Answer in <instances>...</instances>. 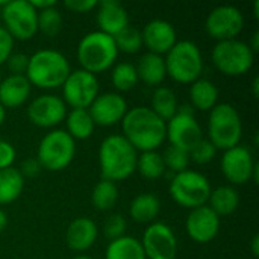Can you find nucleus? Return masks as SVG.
<instances>
[{
  "instance_id": "f257e3e1",
  "label": "nucleus",
  "mask_w": 259,
  "mask_h": 259,
  "mask_svg": "<svg viewBox=\"0 0 259 259\" xmlns=\"http://www.w3.org/2000/svg\"><path fill=\"white\" fill-rule=\"evenodd\" d=\"M123 137L137 152H152L165 141V121L161 120L149 106L127 109L121 120Z\"/></svg>"
},
{
  "instance_id": "f03ea898",
  "label": "nucleus",
  "mask_w": 259,
  "mask_h": 259,
  "mask_svg": "<svg viewBox=\"0 0 259 259\" xmlns=\"http://www.w3.org/2000/svg\"><path fill=\"white\" fill-rule=\"evenodd\" d=\"M137 161L138 152L123 135H109L102 141L99 149V165L102 179L115 184L131 178L137 171Z\"/></svg>"
},
{
  "instance_id": "7ed1b4c3",
  "label": "nucleus",
  "mask_w": 259,
  "mask_h": 259,
  "mask_svg": "<svg viewBox=\"0 0 259 259\" xmlns=\"http://www.w3.org/2000/svg\"><path fill=\"white\" fill-rule=\"evenodd\" d=\"M71 73L67 58L53 49H41L29 56L26 77L30 85L42 90H53L64 85Z\"/></svg>"
},
{
  "instance_id": "20e7f679",
  "label": "nucleus",
  "mask_w": 259,
  "mask_h": 259,
  "mask_svg": "<svg viewBox=\"0 0 259 259\" xmlns=\"http://www.w3.org/2000/svg\"><path fill=\"white\" fill-rule=\"evenodd\" d=\"M76 56L82 65V70L97 74L109 70L114 65L118 50L112 36L100 30H94L87 33L79 41Z\"/></svg>"
},
{
  "instance_id": "39448f33",
  "label": "nucleus",
  "mask_w": 259,
  "mask_h": 259,
  "mask_svg": "<svg viewBox=\"0 0 259 259\" xmlns=\"http://www.w3.org/2000/svg\"><path fill=\"white\" fill-rule=\"evenodd\" d=\"M243 137V123L238 111L231 103H219L209 111L208 140L219 150H228L240 146Z\"/></svg>"
},
{
  "instance_id": "423d86ee",
  "label": "nucleus",
  "mask_w": 259,
  "mask_h": 259,
  "mask_svg": "<svg viewBox=\"0 0 259 259\" xmlns=\"http://www.w3.org/2000/svg\"><path fill=\"white\" fill-rule=\"evenodd\" d=\"M167 76L178 83H193L200 79L203 58L200 49L193 41H178L164 58Z\"/></svg>"
},
{
  "instance_id": "0eeeda50",
  "label": "nucleus",
  "mask_w": 259,
  "mask_h": 259,
  "mask_svg": "<svg viewBox=\"0 0 259 259\" xmlns=\"http://www.w3.org/2000/svg\"><path fill=\"white\" fill-rule=\"evenodd\" d=\"M76 155V141L62 129H53L42 137L36 150L41 168L61 171L67 168Z\"/></svg>"
},
{
  "instance_id": "6e6552de",
  "label": "nucleus",
  "mask_w": 259,
  "mask_h": 259,
  "mask_svg": "<svg viewBox=\"0 0 259 259\" xmlns=\"http://www.w3.org/2000/svg\"><path fill=\"white\" fill-rule=\"evenodd\" d=\"M168 193L179 206L196 209L208 203L211 194V184L202 173L194 170H185L175 175L170 182Z\"/></svg>"
},
{
  "instance_id": "1a4fd4ad",
  "label": "nucleus",
  "mask_w": 259,
  "mask_h": 259,
  "mask_svg": "<svg viewBox=\"0 0 259 259\" xmlns=\"http://www.w3.org/2000/svg\"><path fill=\"white\" fill-rule=\"evenodd\" d=\"M211 58L215 68L225 76H243L255 62V53L250 46L237 38L217 42Z\"/></svg>"
},
{
  "instance_id": "9d476101",
  "label": "nucleus",
  "mask_w": 259,
  "mask_h": 259,
  "mask_svg": "<svg viewBox=\"0 0 259 259\" xmlns=\"http://www.w3.org/2000/svg\"><path fill=\"white\" fill-rule=\"evenodd\" d=\"M0 15L5 24L3 27L14 38V41L30 39L38 32V11L29 0L5 2Z\"/></svg>"
},
{
  "instance_id": "9b49d317",
  "label": "nucleus",
  "mask_w": 259,
  "mask_h": 259,
  "mask_svg": "<svg viewBox=\"0 0 259 259\" xmlns=\"http://www.w3.org/2000/svg\"><path fill=\"white\" fill-rule=\"evenodd\" d=\"M165 140L170 141V146H176L187 152L203 140L202 127L197 123L191 106H181L178 112L165 121Z\"/></svg>"
},
{
  "instance_id": "f8f14e48",
  "label": "nucleus",
  "mask_w": 259,
  "mask_h": 259,
  "mask_svg": "<svg viewBox=\"0 0 259 259\" xmlns=\"http://www.w3.org/2000/svg\"><path fill=\"white\" fill-rule=\"evenodd\" d=\"M99 94L97 76L82 68L71 71L62 85V100L71 109H88Z\"/></svg>"
},
{
  "instance_id": "ddd939ff",
  "label": "nucleus",
  "mask_w": 259,
  "mask_h": 259,
  "mask_svg": "<svg viewBox=\"0 0 259 259\" xmlns=\"http://www.w3.org/2000/svg\"><path fill=\"white\" fill-rule=\"evenodd\" d=\"M220 167L223 176L234 185H244L250 181L258 182L259 165L255 162L250 150L243 146L225 150Z\"/></svg>"
},
{
  "instance_id": "4468645a",
  "label": "nucleus",
  "mask_w": 259,
  "mask_h": 259,
  "mask_svg": "<svg viewBox=\"0 0 259 259\" xmlns=\"http://www.w3.org/2000/svg\"><path fill=\"white\" fill-rule=\"evenodd\" d=\"M244 27V15L243 12L232 5H222L214 8L206 20H205V30L206 33L220 41L235 39Z\"/></svg>"
},
{
  "instance_id": "2eb2a0df",
  "label": "nucleus",
  "mask_w": 259,
  "mask_h": 259,
  "mask_svg": "<svg viewBox=\"0 0 259 259\" xmlns=\"http://www.w3.org/2000/svg\"><path fill=\"white\" fill-rule=\"evenodd\" d=\"M141 246L147 259H175L178 240L173 229L161 222H153L143 234Z\"/></svg>"
},
{
  "instance_id": "dca6fc26",
  "label": "nucleus",
  "mask_w": 259,
  "mask_h": 259,
  "mask_svg": "<svg viewBox=\"0 0 259 259\" xmlns=\"http://www.w3.org/2000/svg\"><path fill=\"white\" fill-rule=\"evenodd\" d=\"M27 117L35 126L50 129L65 120L67 105L64 103L62 97L53 94H44L33 99L29 103Z\"/></svg>"
},
{
  "instance_id": "f3484780",
  "label": "nucleus",
  "mask_w": 259,
  "mask_h": 259,
  "mask_svg": "<svg viewBox=\"0 0 259 259\" xmlns=\"http://www.w3.org/2000/svg\"><path fill=\"white\" fill-rule=\"evenodd\" d=\"M88 112L99 126H114L121 123L123 117L127 112V103L124 97L118 93H103L96 97V100L90 105Z\"/></svg>"
},
{
  "instance_id": "a211bd4d",
  "label": "nucleus",
  "mask_w": 259,
  "mask_h": 259,
  "mask_svg": "<svg viewBox=\"0 0 259 259\" xmlns=\"http://www.w3.org/2000/svg\"><path fill=\"white\" fill-rule=\"evenodd\" d=\"M185 229L193 241L199 244L211 243L220 231V217L208 205L191 209L185 222Z\"/></svg>"
},
{
  "instance_id": "6ab92c4d",
  "label": "nucleus",
  "mask_w": 259,
  "mask_h": 259,
  "mask_svg": "<svg viewBox=\"0 0 259 259\" xmlns=\"http://www.w3.org/2000/svg\"><path fill=\"white\" fill-rule=\"evenodd\" d=\"M143 46L149 50V53L155 55H167L170 49L178 42V35L171 23L162 18H155L149 21L141 30Z\"/></svg>"
},
{
  "instance_id": "aec40b11",
  "label": "nucleus",
  "mask_w": 259,
  "mask_h": 259,
  "mask_svg": "<svg viewBox=\"0 0 259 259\" xmlns=\"http://www.w3.org/2000/svg\"><path fill=\"white\" fill-rule=\"evenodd\" d=\"M96 20H97L99 30L109 36H115L120 30L129 26L127 11L118 0L99 2Z\"/></svg>"
},
{
  "instance_id": "412c9836",
  "label": "nucleus",
  "mask_w": 259,
  "mask_h": 259,
  "mask_svg": "<svg viewBox=\"0 0 259 259\" xmlns=\"http://www.w3.org/2000/svg\"><path fill=\"white\" fill-rule=\"evenodd\" d=\"M99 235L97 225L88 217L74 219L65 231V243L74 252H85L96 243Z\"/></svg>"
},
{
  "instance_id": "4be33fe9",
  "label": "nucleus",
  "mask_w": 259,
  "mask_h": 259,
  "mask_svg": "<svg viewBox=\"0 0 259 259\" xmlns=\"http://www.w3.org/2000/svg\"><path fill=\"white\" fill-rule=\"evenodd\" d=\"M30 88L32 85L26 76L9 74L0 82V105L5 109L21 106L29 99Z\"/></svg>"
},
{
  "instance_id": "5701e85b",
  "label": "nucleus",
  "mask_w": 259,
  "mask_h": 259,
  "mask_svg": "<svg viewBox=\"0 0 259 259\" xmlns=\"http://www.w3.org/2000/svg\"><path fill=\"white\" fill-rule=\"evenodd\" d=\"M138 80L146 83L147 87H161L164 79L167 77L165 62L164 58L155 53H144L138 64L135 65Z\"/></svg>"
},
{
  "instance_id": "b1692460",
  "label": "nucleus",
  "mask_w": 259,
  "mask_h": 259,
  "mask_svg": "<svg viewBox=\"0 0 259 259\" xmlns=\"http://www.w3.org/2000/svg\"><path fill=\"white\" fill-rule=\"evenodd\" d=\"M161 202L156 194L143 193L137 196L129 206V215L137 223H153L155 219L159 215Z\"/></svg>"
},
{
  "instance_id": "393cba45",
  "label": "nucleus",
  "mask_w": 259,
  "mask_h": 259,
  "mask_svg": "<svg viewBox=\"0 0 259 259\" xmlns=\"http://www.w3.org/2000/svg\"><path fill=\"white\" fill-rule=\"evenodd\" d=\"M219 217L231 215L237 211L240 205V194L231 185H222L215 190H211L208 203H206Z\"/></svg>"
},
{
  "instance_id": "a878e982",
  "label": "nucleus",
  "mask_w": 259,
  "mask_h": 259,
  "mask_svg": "<svg viewBox=\"0 0 259 259\" xmlns=\"http://www.w3.org/2000/svg\"><path fill=\"white\" fill-rule=\"evenodd\" d=\"M190 100L194 109L211 111L219 100V88L208 79H197L190 85Z\"/></svg>"
},
{
  "instance_id": "bb28decb",
  "label": "nucleus",
  "mask_w": 259,
  "mask_h": 259,
  "mask_svg": "<svg viewBox=\"0 0 259 259\" xmlns=\"http://www.w3.org/2000/svg\"><path fill=\"white\" fill-rule=\"evenodd\" d=\"M105 259H147L144 255L141 241L123 235L114 241H109L106 252H105Z\"/></svg>"
},
{
  "instance_id": "cd10ccee",
  "label": "nucleus",
  "mask_w": 259,
  "mask_h": 259,
  "mask_svg": "<svg viewBox=\"0 0 259 259\" xmlns=\"http://www.w3.org/2000/svg\"><path fill=\"white\" fill-rule=\"evenodd\" d=\"M24 188V178L15 167L0 170V205L15 202Z\"/></svg>"
},
{
  "instance_id": "c85d7f7f",
  "label": "nucleus",
  "mask_w": 259,
  "mask_h": 259,
  "mask_svg": "<svg viewBox=\"0 0 259 259\" xmlns=\"http://www.w3.org/2000/svg\"><path fill=\"white\" fill-rule=\"evenodd\" d=\"M67 123V134L76 141V140H87L94 132V121L88 112V109H71L67 112L65 117Z\"/></svg>"
},
{
  "instance_id": "c756f323",
  "label": "nucleus",
  "mask_w": 259,
  "mask_h": 259,
  "mask_svg": "<svg viewBox=\"0 0 259 259\" xmlns=\"http://www.w3.org/2000/svg\"><path fill=\"white\" fill-rule=\"evenodd\" d=\"M150 109L164 121H168L179 109L176 93L168 87H158L152 96Z\"/></svg>"
},
{
  "instance_id": "7c9ffc66",
  "label": "nucleus",
  "mask_w": 259,
  "mask_h": 259,
  "mask_svg": "<svg viewBox=\"0 0 259 259\" xmlns=\"http://www.w3.org/2000/svg\"><path fill=\"white\" fill-rule=\"evenodd\" d=\"M117 200H118V188L114 182L102 179L100 182L96 184L91 194V202L97 211L112 209Z\"/></svg>"
},
{
  "instance_id": "2f4dec72",
  "label": "nucleus",
  "mask_w": 259,
  "mask_h": 259,
  "mask_svg": "<svg viewBox=\"0 0 259 259\" xmlns=\"http://www.w3.org/2000/svg\"><path fill=\"white\" fill-rule=\"evenodd\" d=\"M137 170L140 171V175L149 181H156L159 178H162V175L165 173V165L162 161V155L158 153L156 150L152 152H143L138 156L137 161Z\"/></svg>"
},
{
  "instance_id": "473e14b6",
  "label": "nucleus",
  "mask_w": 259,
  "mask_h": 259,
  "mask_svg": "<svg viewBox=\"0 0 259 259\" xmlns=\"http://www.w3.org/2000/svg\"><path fill=\"white\" fill-rule=\"evenodd\" d=\"M111 82L115 90L118 91H131L138 83L137 68L131 62H118L112 67L111 71Z\"/></svg>"
},
{
  "instance_id": "72a5a7b5",
  "label": "nucleus",
  "mask_w": 259,
  "mask_h": 259,
  "mask_svg": "<svg viewBox=\"0 0 259 259\" xmlns=\"http://www.w3.org/2000/svg\"><path fill=\"white\" fill-rule=\"evenodd\" d=\"M114 38V42L117 46L118 52L123 53H138L140 49L143 47V38H141V30H138L134 26H126L123 30H120Z\"/></svg>"
},
{
  "instance_id": "f704fd0d",
  "label": "nucleus",
  "mask_w": 259,
  "mask_h": 259,
  "mask_svg": "<svg viewBox=\"0 0 259 259\" xmlns=\"http://www.w3.org/2000/svg\"><path fill=\"white\" fill-rule=\"evenodd\" d=\"M62 29V14L61 11L53 6L44 11H38V32L44 33L46 36H56Z\"/></svg>"
},
{
  "instance_id": "c9c22d12",
  "label": "nucleus",
  "mask_w": 259,
  "mask_h": 259,
  "mask_svg": "<svg viewBox=\"0 0 259 259\" xmlns=\"http://www.w3.org/2000/svg\"><path fill=\"white\" fill-rule=\"evenodd\" d=\"M162 161L165 165V170H171L173 173L185 171L190 164V155L187 150L179 149L176 146H168L162 153Z\"/></svg>"
},
{
  "instance_id": "e433bc0d",
  "label": "nucleus",
  "mask_w": 259,
  "mask_h": 259,
  "mask_svg": "<svg viewBox=\"0 0 259 259\" xmlns=\"http://www.w3.org/2000/svg\"><path fill=\"white\" fill-rule=\"evenodd\" d=\"M188 155H190V161L200 164V165H205L215 158L217 149L212 146V143L208 138H203L188 152Z\"/></svg>"
},
{
  "instance_id": "4c0bfd02",
  "label": "nucleus",
  "mask_w": 259,
  "mask_h": 259,
  "mask_svg": "<svg viewBox=\"0 0 259 259\" xmlns=\"http://www.w3.org/2000/svg\"><path fill=\"white\" fill-rule=\"evenodd\" d=\"M126 231V220L121 214H112L106 219L103 225V234L109 241H114L124 235Z\"/></svg>"
},
{
  "instance_id": "58836bf2",
  "label": "nucleus",
  "mask_w": 259,
  "mask_h": 259,
  "mask_svg": "<svg viewBox=\"0 0 259 259\" xmlns=\"http://www.w3.org/2000/svg\"><path fill=\"white\" fill-rule=\"evenodd\" d=\"M8 70L14 76H26L27 65H29V56L24 53H11V56L6 61Z\"/></svg>"
},
{
  "instance_id": "ea45409f",
  "label": "nucleus",
  "mask_w": 259,
  "mask_h": 259,
  "mask_svg": "<svg viewBox=\"0 0 259 259\" xmlns=\"http://www.w3.org/2000/svg\"><path fill=\"white\" fill-rule=\"evenodd\" d=\"M15 156H17L15 147L8 141L0 140V170L12 167Z\"/></svg>"
},
{
  "instance_id": "a19ab883",
  "label": "nucleus",
  "mask_w": 259,
  "mask_h": 259,
  "mask_svg": "<svg viewBox=\"0 0 259 259\" xmlns=\"http://www.w3.org/2000/svg\"><path fill=\"white\" fill-rule=\"evenodd\" d=\"M14 49V38L6 32L3 26H0V65L8 61Z\"/></svg>"
},
{
  "instance_id": "79ce46f5",
  "label": "nucleus",
  "mask_w": 259,
  "mask_h": 259,
  "mask_svg": "<svg viewBox=\"0 0 259 259\" xmlns=\"http://www.w3.org/2000/svg\"><path fill=\"white\" fill-rule=\"evenodd\" d=\"M97 3H99L97 0H65L64 6L71 12L83 14V12H90V11L96 9Z\"/></svg>"
},
{
  "instance_id": "37998d69",
  "label": "nucleus",
  "mask_w": 259,
  "mask_h": 259,
  "mask_svg": "<svg viewBox=\"0 0 259 259\" xmlns=\"http://www.w3.org/2000/svg\"><path fill=\"white\" fill-rule=\"evenodd\" d=\"M18 171L21 173L23 178H36L41 171V165L39 162L36 161V158H29V159H24L21 162V167L18 168Z\"/></svg>"
},
{
  "instance_id": "c03bdc74",
  "label": "nucleus",
  "mask_w": 259,
  "mask_h": 259,
  "mask_svg": "<svg viewBox=\"0 0 259 259\" xmlns=\"http://www.w3.org/2000/svg\"><path fill=\"white\" fill-rule=\"evenodd\" d=\"M30 5H32L36 11H44V9H47V8L56 6V0H30Z\"/></svg>"
},
{
  "instance_id": "a18cd8bd",
  "label": "nucleus",
  "mask_w": 259,
  "mask_h": 259,
  "mask_svg": "<svg viewBox=\"0 0 259 259\" xmlns=\"http://www.w3.org/2000/svg\"><path fill=\"white\" fill-rule=\"evenodd\" d=\"M250 249H252V255L255 258L259 256V235H255L250 241Z\"/></svg>"
},
{
  "instance_id": "49530a36",
  "label": "nucleus",
  "mask_w": 259,
  "mask_h": 259,
  "mask_svg": "<svg viewBox=\"0 0 259 259\" xmlns=\"http://www.w3.org/2000/svg\"><path fill=\"white\" fill-rule=\"evenodd\" d=\"M6 226H8V215L3 209H0V232H3Z\"/></svg>"
},
{
  "instance_id": "de8ad7c7",
  "label": "nucleus",
  "mask_w": 259,
  "mask_h": 259,
  "mask_svg": "<svg viewBox=\"0 0 259 259\" xmlns=\"http://www.w3.org/2000/svg\"><path fill=\"white\" fill-rule=\"evenodd\" d=\"M5 118H6V109L0 105V126L5 123Z\"/></svg>"
},
{
  "instance_id": "09e8293b",
  "label": "nucleus",
  "mask_w": 259,
  "mask_h": 259,
  "mask_svg": "<svg viewBox=\"0 0 259 259\" xmlns=\"http://www.w3.org/2000/svg\"><path fill=\"white\" fill-rule=\"evenodd\" d=\"M259 83V79L258 77H255V80H253V83H252V87H253V96H255V97H256V96H258V85Z\"/></svg>"
},
{
  "instance_id": "8fccbe9b",
  "label": "nucleus",
  "mask_w": 259,
  "mask_h": 259,
  "mask_svg": "<svg viewBox=\"0 0 259 259\" xmlns=\"http://www.w3.org/2000/svg\"><path fill=\"white\" fill-rule=\"evenodd\" d=\"M258 8H259V0H256L255 3H253V15L258 18L259 17V12H258Z\"/></svg>"
},
{
  "instance_id": "3c124183",
  "label": "nucleus",
  "mask_w": 259,
  "mask_h": 259,
  "mask_svg": "<svg viewBox=\"0 0 259 259\" xmlns=\"http://www.w3.org/2000/svg\"><path fill=\"white\" fill-rule=\"evenodd\" d=\"M73 259H91L90 256H85V255H77V256H74Z\"/></svg>"
},
{
  "instance_id": "603ef678",
  "label": "nucleus",
  "mask_w": 259,
  "mask_h": 259,
  "mask_svg": "<svg viewBox=\"0 0 259 259\" xmlns=\"http://www.w3.org/2000/svg\"><path fill=\"white\" fill-rule=\"evenodd\" d=\"M0 82H2V76H0Z\"/></svg>"
}]
</instances>
